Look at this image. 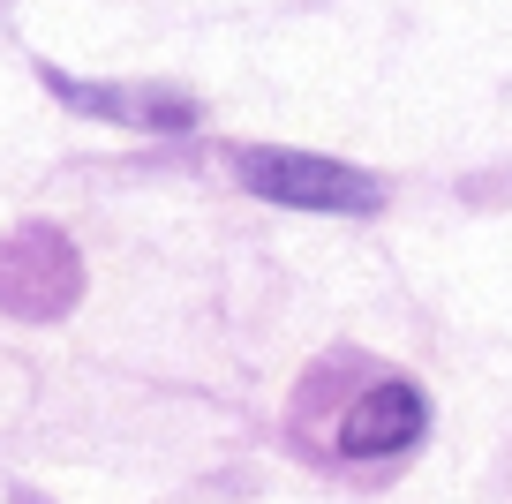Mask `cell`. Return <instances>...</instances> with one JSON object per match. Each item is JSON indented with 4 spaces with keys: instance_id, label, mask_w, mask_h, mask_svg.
Here are the masks:
<instances>
[{
    "instance_id": "cell-3",
    "label": "cell",
    "mask_w": 512,
    "mask_h": 504,
    "mask_svg": "<svg viewBox=\"0 0 512 504\" xmlns=\"http://www.w3.org/2000/svg\"><path fill=\"white\" fill-rule=\"evenodd\" d=\"M46 91L68 98L76 113H98V121H128V128H189L196 106L174 91H98V83H76V76H53L46 68Z\"/></svg>"
},
{
    "instance_id": "cell-1",
    "label": "cell",
    "mask_w": 512,
    "mask_h": 504,
    "mask_svg": "<svg viewBox=\"0 0 512 504\" xmlns=\"http://www.w3.org/2000/svg\"><path fill=\"white\" fill-rule=\"evenodd\" d=\"M241 189L287 211H377L384 189L317 151H241Z\"/></svg>"
},
{
    "instance_id": "cell-2",
    "label": "cell",
    "mask_w": 512,
    "mask_h": 504,
    "mask_svg": "<svg viewBox=\"0 0 512 504\" xmlns=\"http://www.w3.org/2000/svg\"><path fill=\"white\" fill-rule=\"evenodd\" d=\"M422 429H430V399H422L407 377H384V384H369V392L354 399L339 444H347L354 459H392V452H407Z\"/></svg>"
}]
</instances>
